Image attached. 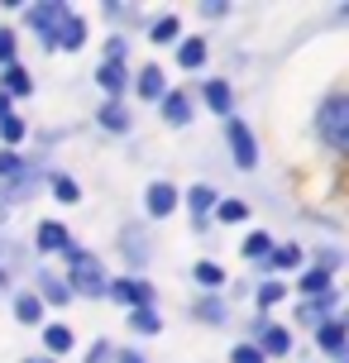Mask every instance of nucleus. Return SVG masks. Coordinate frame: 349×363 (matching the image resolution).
<instances>
[{"label": "nucleus", "instance_id": "nucleus-1", "mask_svg": "<svg viewBox=\"0 0 349 363\" xmlns=\"http://www.w3.org/2000/svg\"><path fill=\"white\" fill-rule=\"evenodd\" d=\"M62 254H67V263H72V282H67V291H82V296H106V272H101V263H96L87 249L67 244Z\"/></svg>", "mask_w": 349, "mask_h": 363}, {"label": "nucleus", "instance_id": "nucleus-2", "mask_svg": "<svg viewBox=\"0 0 349 363\" xmlns=\"http://www.w3.org/2000/svg\"><path fill=\"white\" fill-rule=\"evenodd\" d=\"M316 129H321V139H326L335 153H340V148H349V101H345V96H331V101L321 106Z\"/></svg>", "mask_w": 349, "mask_h": 363}, {"label": "nucleus", "instance_id": "nucleus-3", "mask_svg": "<svg viewBox=\"0 0 349 363\" xmlns=\"http://www.w3.org/2000/svg\"><path fill=\"white\" fill-rule=\"evenodd\" d=\"M67 15V5L62 0H48V5H29V24H34L38 43H43V53H53L57 48V24Z\"/></svg>", "mask_w": 349, "mask_h": 363}, {"label": "nucleus", "instance_id": "nucleus-4", "mask_svg": "<svg viewBox=\"0 0 349 363\" xmlns=\"http://www.w3.org/2000/svg\"><path fill=\"white\" fill-rule=\"evenodd\" d=\"M225 139H230V153H235V163L239 167H254L258 163V148H254V134H249V125L244 120H225Z\"/></svg>", "mask_w": 349, "mask_h": 363}, {"label": "nucleus", "instance_id": "nucleus-5", "mask_svg": "<svg viewBox=\"0 0 349 363\" xmlns=\"http://www.w3.org/2000/svg\"><path fill=\"white\" fill-rule=\"evenodd\" d=\"M106 291H111L115 301H125V306H148L153 301V287L148 282H139V277H115V282H106Z\"/></svg>", "mask_w": 349, "mask_h": 363}, {"label": "nucleus", "instance_id": "nucleus-6", "mask_svg": "<svg viewBox=\"0 0 349 363\" xmlns=\"http://www.w3.org/2000/svg\"><path fill=\"white\" fill-rule=\"evenodd\" d=\"M254 349L263 354V359H282V354L292 349V335H287L282 325H263V330H258V345Z\"/></svg>", "mask_w": 349, "mask_h": 363}, {"label": "nucleus", "instance_id": "nucleus-7", "mask_svg": "<svg viewBox=\"0 0 349 363\" xmlns=\"http://www.w3.org/2000/svg\"><path fill=\"white\" fill-rule=\"evenodd\" d=\"M206 106L216 110V115H225V120H230V115H235V91H230V82H221V77H216V82H206Z\"/></svg>", "mask_w": 349, "mask_h": 363}, {"label": "nucleus", "instance_id": "nucleus-8", "mask_svg": "<svg viewBox=\"0 0 349 363\" xmlns=\"http://www.w3.org/2000/svg\"><path fill=\"white\" fill-rule=\"evenodd\" d=\"M144 206H148V216H153V220H163V216H172L177 191H172L167 182H153V186H148V196H144Z\"/></svg>", "mask_w": 349, "mask_h": 363}, {"label": "nucleus", "instance_id": "nucleus-9", "mask_svg": "<svg viewBox=\"0 0 349 363\" xmlns=\"http://www.w3.org/2000/svg\"><path fill=\"white\" fill-rule=\"evenodd\" d=\"M82 43H87V24H82V19H77L72 10H67V15H62V24H57V48L77 53Z\"/></svg>", "mask_w": 349, "mask_h": 363}, {"label": "nucleus", "instance_id": "nucleus-10", "mask_svg": "<svg viewBox=\"0 0 349 363\" xmlns=\"http://www.w3.org/2000/svg\"><path fill=\"white\" fill-rule=\"evenodd\" d=\"M316 345L326 349V354H335V359H345V325L340 320H321L316 325Z\"/></svg>", "mask_w": 349, "mask_h": 363}, {"label": "nucleus", "instance_id": "nucleus-11", "mask_svg": "<svg viewBox=\"0 0 349 363\" xmlns=\"http://www.w3.org/2000/svg\"><path fill=\"white\" fill-rule=\"evenodd\" d=\"M34 239H38V249H43V254H62V249L72 244V239H67V230H62L57 220H43Z\"/></svg>", "mask_w": 349, "mask_h": 363}, {"label": "nucleus", "instance_id": "nucleus-12", "mask_svg": "<svg viewBox=\"0 0 349 363\" xmlns=\"http://www.w3.org/2000/svg\"><path fill=\"white\" fill-rule=\"evenodd\" d=\"M163 120L167 125H187L192 120V96L187 91H167L163 96Z\"/></svg>", "mask_w": 349, "mask_h": 363}, {"label": "nucleus", "instance_id": "nucleus-13", "mask_svg": "<svg viewBox=\"0 0 349 363\" xmlns=\"http://www.w3.org/2000/svg\"><path fill=\"white\" fill-rule=\"evenodd\" d=\"M0 91H5V96H29V91H34V82H29V72H24V67H15V62H10V67H0Z\"/></svg>", "mask_w": 349, "mask_h": 363}, {"label": "nucleus", "instance_id": "nucleus-14", "mask_svg": "<svg viewBox=\"0 0 349 363\" xmlns=\"http://www.w3.org/2000/svg\"><path fill=\"white\" fill-rule=\"evenodd\" d=\"M187 206H192V220L206 225V216L216 211V191H211V186H192V191H187Z\"/></svg>", "mask_w": 349, "mask_h": 363}, {"label": "nucleus", "instance_id": "nucleus-15", "mask_svg": "<svg viewBox=\"0 0 349 363\" xmlns=\"http://www.w3.org/2000/svg\"><path fill=\"white\" fill-rule=\"evenodd\" d=\"M335 301H340V291H326V296L306 301V306H301V320H306V325H321V320L335 311Z\"/></svg>", "mask_w": 349, "mask_h": 363}, {"label": "nucleus", "instance_id": "nucleus-16", "mask_svg": "<svg viewBox=\"0 0 349 363\" xmlns=\"http://www.w3.org/2000/svg\"><path fill=\"white\" fill-rule=\"evenodd\" d=\"M139 96H144V101H163L167 96L163 67H144V77H139Z\"/></svg>", "mask_w": 349, "mask_h": 363}, {"label": "nucleus", "instance_id": "nucleus-17", "mask_svg": "<svg viewBox=\"0 0 349 363\" xmlns=\"http://www.w3.org/2000/svg\"><path fill=\"white\" fill-rule=\"evenodd\" d=\"M34 191V167H24V172H15L10 182H0V196H10V201H24Z\"/></svg>", "mask_w": 349, "mask_h": 363}, {"label": "nucleus", "instance_id": "nucleus-18", "mask_svg": "<svg viewBox=\"0 0 349 363\" xmlns=\"http://www.w3.org/2000/svg\"><path fill=\"white\" fill-rule=\"evenodd\" d=\"M38 287H43V301H48V306H67V301H72L67 282H57L53 272H43V277H38Z\"/></svg>", "mask_w": 349, "mask_h": 363}, {"label": "nucleus", "instance_id": "nucleus-19", "mask_svg": "<svg viewBox=\"0 0 349 363\" xmlns=\"http://www.w3.org/2000/svg\"><path fill=\"white\" fill-rule=\"evenodd\" d=\"M301 291H306L311 301H316V296H326V291H335L331 287V272H326V268H306V272H301Z\"/></svg>", "mask_w": 349, "mask_h": 363}, {"label": "nucleus", "instance_id": "nucleus-20", "mask_svg": "<svg viewBox=\"0 0 349 363\" xmlns=\"http://www.w3.org/2000/svg\"><path fill=\"white\" fill-rule=\"evenodd\" d=\"M96 82H101V86L111 91V96H125V67H120V62H101Z\"/></svg>", "mask_w": 349, "mask_h": 363}, {"label": "nucleus", "instance_id": "nucleus-21", "mask_svg": "<svg viewBox=\"0 0 349 363\" xmlns=\"http://www.w3.org/2000/svg\"><path fill=\"white\" fill-rule=\"evenodd\" d=\"M268 254H273V235L254 230V235L244 239V258H254V263H268Z\"/></svg>", "mask_w": 349, "mask_h": 363}, {"label": "nucleus", "instance_id": "nucleus-22", "mask_svg": "<svg viewBox=\"0 0 349 363\" xmlns=\"http://www.w3.org/2000/svg\"><path fill=\"white\" fill-rule=\"evenodd\" d=\"M129 325L139 330V335H158V330H163V315H158L153 306H139L134 315H129Z\"/></svg>", "mask_w": 349, "mask_h": 363}, {"label": "nucleus", "instance_id": "nucleus-23", "mask_svg": "<svg viewBox=\"0 0 349 363\" xmlns=\"http://www.w3.org/2000/svg\"><path fill=\"white\" fill-rule=\"evenodd\" d=\"M177 62L196 72V67H201V62H206V38H187L182 48H177Z\"/></svg>", "mask_w": 349, "mask_h": 363}, {"label": "nucleus", "instance_id": "nucleus-24", "mask_svg": "<svg viewBox=\"0 0 349 363\" xmlns=\"http://www.w3.org/2000/svg\"><path fill=\"white\" fill-rule=\"evenodd\" d=\"M101 125L111 129V134H125V129H129V110H120V101L101 106Z\"/></svg>", "mask_w": 349, "mask_h": 363}, {"label": "nucleus", "instance_id": "nucleus-25", "mask_svg": "<svg viewBox=\"0 0 349 363\" xmlns=\"http://www.w3.org/2000/svg\"><path fill=\"white\" fill-rule=\"evenodd\" d=\"M15 315L24 325H38V320H43V301H38V296H15Z\"/></svg>", "mask_w": 349, "mask_h": 363}, {"label": "nucleus", "instance_id": "nucleus-26", "mask_svg": "<svg viewBox=\"0 0 349 363\" xmlns=\"http://www.w3.org/2000/svg\"><path fill=\"white\" fill-rule=\"evenodd\" d=\"M43 345L53 349V354H67V349H72V330L67 325H48L43 330Z\"/></svg>", "mask_w": 349, "mask_h": 363}, {"label": "nucleus", "instance_id": "nucleus-27", "mask_svg": "<svg viewBox=\"0 0 349 363\" xmlns=\"http://www.w3.org/2000/svg\"><path fill=\"white\" fill-rule=\"evenodd\" d=\"M196 315L211 320V325H221V320H225V301H221V296H201V301H196Z\"/></svg>", "mask_w": 349, "mask_h": 363}, {"label": "nucleus", "instance_id": "nucleus-28", "mask_svg": "<svg viewBox=\"0 0 349 363\" xmlns=\"http://www.w3.org/2000/svg\"><path fill=\"white\" fill-rule=\"evenodd\" d=\"M177 29H182V24H177L172 15H163L153 29H148V38H153V43H172V38H177Z\"/></svg>", "mask_w": 349, "mask_h": 363}, {"label": "nucleus", "instance_id": "nucleus-29", "mask_svg": "<svg viewBox=\"0 0 349 363\" xmlns=\"http://www.w3.org/2000/svg\"><path fill=\"white\" fill-rule=\"evenodd\" d=\"M53 196L62 201V206H72V201H82V186H77L72 177H53Z\"/></svg>", "mask_w": 349, "mask_h": 363}, {"label": "nucleus", "instance_id": "nucleus-30", "mask_svg": "<svg viewBox=\"0 0 349 363\" xmlns=\"http://www.w3.org/2000/svg\"><path fill=\"white\" fill-rule=\"evenodd\" d=\"M268 263H277V268H297V263H301V249H297V244H282V249L268 254Z\"/></svg>", "mask_w": 349, "mask_h": 363}, {"label": "nucleus", "instance_id": "nucleus-31", "mask_svg": "<svg viewBox=\"0 0 349 363\" xmlns=\"http://www.w3.org/2000/svg\"><path fill=\"white\" fill-rule=\"evenodd\" d=\"M0 139H5V144H19V139H24V120H19V115H5V120H0Z\"/></svg>", "mask_w": 349, "mask_h": 363}, {"label": "nucleus", "instance_id": "nucleus-32", "mask_svg": "<svg viewBox=\"0 0 349 363\" xmlns=\"http://www.w3.org/2000/svg\"><path fill=\"white\" fill-rule=\"evenodd\" d=\"M15 172H24V163H19L15 148H0V182H10Z\"/></svg>", "mask_w": 349, "mask_h": 363}, {"label": "nucleus", "instance_id": "nucleus-33", "mask_svg": "<svg viewBox=\"0 0 349 363\" xmlns=\"http://www.w3.org/2000/svg\"><path fill=\"white\" fill-rule=\"evenodd\" d=\"M282 296H287V287H282V282H263V287H258V306L268 311V306H277Z\"/></svg>", "mask_w": 349, "mask_h": 363}, {"label": "nucleus", "instance_id": "nucleus-34", "mask_svg": "<svg viewBox=\"0 0 349 363\" xmlns=\"http://www.w3.org/2000/svg\"><path fill=\"white\" fill-rule=\"evenodd\" d=\"M216 216L235 225V220H244V216H249V206H244V201H216Z\"/></svg>", "mask_w": 349, "mask_h": 363}, {"label": "nucleus", "instance_id": "nucleus-35", "mask_svg": "<svg viewBox=\"0 0 349 363\" xmlns=\"http://www.w3.org/2000/svg\"><path fill=\"white\" fill-rule=\"evenodd\" d=\"M196 282H201V287H221L225 272L216 268V263H196Z\"/></svg>", "mask_w": 349, "mask_h": 363}, {"label": "nucleus", "instance_id": "nucleus-36", "mask_svg": "<svg viewBox=\"0 0 349 363\" xmlns=\"http://www.w3.org/2000/svg\"><path fill=\"white\" fill-rule=\"evenodd\" d=\"M230 363H268V359H263L254 345H235L230 349Z\"/></svg>", "mask_w": 349, "mask_h": 363}, {"label": "nucleus", "instance_id": "nucleus-37", "mask_svg": "<svg viewBox=\"0 0 349 363\" xmlns=\"http://www.w3.org/2000/svg\"><path fill=\"white\" fill-rule=\"evenodd\" d=\"M0 62H5V67L15 62V34H10V29H0Z\"/></svg>", "mask_w": 349, "mask_h": 363}, {"label": "nucleus", "instance_id": "nucleus-38", "mask_svg": "<svg viewBox=\"0 0 349 363\" xmlns=\"http://www.w3.org/2000/svg\"><path fill=\"white\" fill-rule=\"evenodd\" d=\"M106 62H125V38H111L106 43Z\"/></svg>", "mask_w": 349, "mask_h": 363}, {"label": "nucleus", "instance_id": "nucleus-39", "mask_svg": "<svg viewBox=\"0 0 349 363\" xmlns=\"http://www.w3.org/2000/svg\"><path fill=\"white\" fill-rule=\"evenodd\" d=\"M115 363H144V354H139V349H120V354H115Z\"/></svg>", "mask_w": 349, "mask_h": 363}, {"label": "nucleus", "instance_id": "nucleus-40", "mask_svg": "<svg viewBox=\"0 0 349 363\" xmlns=\"http://www.w3.org/2000/svg\"><path fill=\"white\" fill-rule=\"evenodd\" d=\"M5 115H10V96L0 91V120H5Z\"/></svg>", "mask_w": 349, "mask_h": 363}, {"label": "nucleus", "instance_id": "nucleus-41", "mask_svg": "<svg viewBox=\"0 0 349 363\" xmlns=\"http://www.w3.org/2000/svg\"><path fill=\"white\" fill-rule=\"evenodd\" d=\"M29 363H57V359H29Z\"/></svg>", "mask_w": 349, "mask_h": 363}, {"label": "nucleus", "instance_id": "nucleus-42", "mask_svg": "<svg viewBox=\"0 0 349 363\" xmlns=\"http://www.w3.org/2000/svg\"><path fill=\"white\" fill-rule=\"evenodd\" d=\"M0 287H5V272H0Z\"/></svg>", "mask_w": 349, "mask_h": 363}]
</instances>
